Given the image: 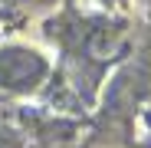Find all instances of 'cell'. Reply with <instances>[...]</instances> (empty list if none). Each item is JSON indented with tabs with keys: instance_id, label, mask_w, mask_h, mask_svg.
<instances>
[{
	"instance_id": "cell-2",
	"label": "cell",
	"mask_w": 151,
	"mask_h": 148,
	"mask_svg": "<svg viewBox=\"0 0 151 148\" xmlns=\"http://www.w3.org/2000/svg\"><path fill=\"white\" fill-rule=\"evenodd\" d=\"M95 4H115V0H95Z\"/></svg>"
},
{
	"instance_id": "cell-1",
	"label": "cell",
	"mask_w": 151,
	"mask_h": 148,
	"mask_svg": "<svg viewBox=\"0 0 151 148\" xmlns=\"http://www.w3.org/2000/svg\"><path fill=\"white\" fill-rule=\"evenodd\" d=\"M46 76V63L33 49H4L0 53V86L4 89H33Z\"/></svg>"
}]
</instances>
